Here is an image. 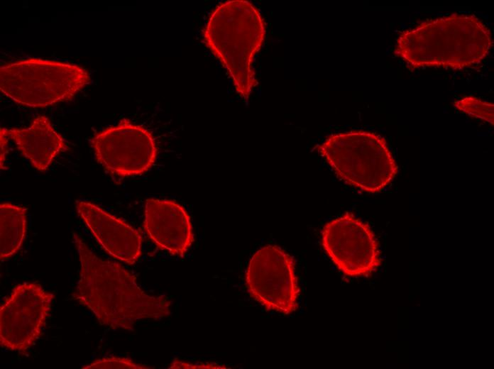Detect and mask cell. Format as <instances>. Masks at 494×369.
Here are the masks:
<instances>
[{
    "label": "cell",
    "mask_w": 494,
    "mask_h": 369,
    "mask_svg": "<svg viewBox=\"0 0 494 369\" xmlns=\"http://www.w3.org/2000/svg\"><path fill=\"white\" fill-rule=\"evenodd\" d=\"M493 45L490 30L474 15L453 13L421 23L399 35L395 54L411 67L463 69L481 62Z\"/></svg>",
    "instance_id": "7a4b0ae2"
},
{
    "label": "cell",
    "mask_w": 494,
    "mask_h": 369,
    "mask_svg": "<svg viewBox=\"0 0 494 369\" xmlns=\"http://www.w3.org/2000/svg\"><path fill=\"white\" fill-rule=\"evenodd\" d=\"M76 209L97 242L109 255L129 265L136 262L142 246V238L137 230L91 202L77 201Z\"/></svg>",
    "instance_id": "8fae6325"
},
{
    "label": "cell",
    "mask_w": 494,
    "mask_h": 369,
    "mask_svg": "<svg viewBox=\"0 0 494 369\" xmlns=\"http://www.w3.org/2000/svg\"><path fill=\"white\" fill-rule=\"evenodd\" d=\"M322 245L337 268L349 277L369 276L381 263L378 242L370 226L351 213L325 224Z\"/></svg>",
    "instance_id": "52a82bcc"
},
{
    "label": "cell",
    "mask_w": 494,
    "mask_h": 369,
    "mask_svg": "<svg viewBox=\"0 0 494 369\" xmlns=\"http://www.w3.org/2000/svg\"><path fill=\"white\" fill-rule=\"evenodd\" d=\"M246 283L266 309L290 314L298 307L300 288L292 256L275 245L265 246L251 258Z\"/></svg>",
    "instance_id": "8992f818"
},
{
    "label": "cell",
    "mask_w": 494,
    "mask_h": 369,
    "mask_svg": "<svg viewBox=\"0 0 494 369\" xmlns=\"http://www.w3.org/2000/svg\"><path fill=\"white\" fill-rule=\"evenodd\" d=\"M144 214V228L160 248L181 256L192 245L190 217L180 204L168 199H148Z\"/></svg>",
    "instance_id": "30bf717a"
},
{
    "label": "cell",
    "mask_w": 494,
    "mask_h": 369,
    "mask_svg": "<svg viewBox=\"0 0 494 369\" xmlns=\"http://www.w3.org/2000/svg\"><path fill=\"white\" fill-rule=\"evenodd\" d=\"M170 368H225L219 364L212 363H191L180 360H174L170 365Z\"/></svg>",
    "instance_id": "2e32d148"
},
{
    "label": "cell",
    "mask_w": 494,
    "mask_h": 369,
    "mask_svg": "<svg viewBox=\"0 0 494 369\" xmlns=\"http://www.w3.org/2000/svg\"><path fill=\"white\" fill-rule=\"evenodd\" d=\"M0 135L10 138L21 154L39 171L46 170L53 159L68 146L63 137L45 116L35 117L27 128H0Z\"/></svg>",
    "instance_id": "7c38bea8"
},
{
    "label": "cell",
    "mask_w": 494,
    "mask_h": 369,
    "mask_svg": "<svg viewBox=\"0 0 494 369\" xmlns=\"http://www.w3.org/2000/svg\"><path fill=\"white\" fill-rule=\"evenodd\" d=\"M54 297L36 282L15 286L0 308L1 347L20 353L31 347L42 334Z\"/></svg>",
    "instance_id": "ba28073f"
},
{
    "label": "cell",
    "mask_w": 494,
    "mask_h": 369,
    "mask_svg": "<svg viewBox=\"0 0 494 369\" xmlns=\"http://www.w3.org/2000/svg\"><path fill=\"white\" fill-rule=\"evenodd\" d=\"M83 369L105 368H150L143 365L134 363L129 358L120 357H107L99 359L92 363L82 367Z\"/></svg>",
    "instance_id": "9a60e30c"
},
{
    "label": "cell",
    "mask_w": 494,
    "mask_h": 369,
    "mask_svg": "<svg viewBox=\"0 0 494 369\" xmlns=\"http://www.w3.org/2000/svg\"><path fill=\"white\" fill-rule=\"evenodd\" d=\"M96 159L112 175L133 176L148 171L157 157L152 133L126 119L98 133L92 140Z\"/></svg>",
    "instance_id": "9c48e42d"
},
{
    "label": "cell",
    "mask_w": 494,
    "mask_h": 369,
    "mask_svg": "<svg viewBox=\"0 0 494 369\" xmlns=\"http://www.w3.org/2000/svg\"><path fill=\"white\" fill-rule=\"evenodd\" d=\"M73 240L80 267L72 297L88 308L101 324L130 330L140 320L170 316L168 297L146 294L120 264L99 258L76 233Z\"/></svg>",
    "instance_id": "6da1fadb"
},
{
    "label": "cell",
    "mask_w": 494,
    "mask_h": 369,
    "mask_svg": "<svg viewBox=\"0 0 494 369\" xmlns=\"http://www.w3.org/2000/svg\"><path fill=\"white\" fill-rule=\"evenodd\" d=\"M317 151L341 180L366 192L382 191L397 173L385 138L370 131L331 134Z\"/></svg>",
    "instance_id": "277c9868"
},
{
    "label": "cell",
    "mask_w": 494,
    "mask_h": 369,
    "mask_svg": "<svg viewBox=\"0 0 494 369\" xmlns=\"http://www.w3.org/2000/svg\"><path fill=\"white\" fill-rule=\"evenodd\" d=\"M27 209L10 203L0 204V259L5 260L21 248L26 232Z\"/></svg>",
    "instance_id": "4fadbf2b"
},
{
    "label": "cell",
    "mask_w": 494,
    "mask_h": 369,
    "mask_svg": "<svg viewBox=\"0 0 494 369\" xmlns=\"http://www.w3.org/2000/svg\"><path fill=\"white\" fill-rule=\"evenodd\" d=\"M204 35L206 45L228 71L236 91L248 99L257 84L253 58L265 35L259 11L245 0L224 2L211 14Z\"/></svg>",
    "instance_id": "3957f363"
},
{
    "label": "cell",
    "mask_w": 494,
    "mask_h": 369,
    "mask_svg": "<svg viewBox=\"0 0 494 369\" xmlns=\"http://www.w3.org/2000/svg\"><path fill=\"white\" fill-rule=\"evenodd\" d=\"M455 108L469 116L481 119L493 126L494 104L470 96L464 97L454 103Z\"/></svg>",
    "instance_id": "5bb4252c"
},
{
    "label": "cell",
    "mask_w": 494,
    "mask_h": 369,
    "mask_svg": "<svg viewBox=\"0 0 494 369\" xmlns=\"http://www.w3.org/2000/svg\"><path fill=\"white\" fill-rule=\"evenodd\" d=\"M90 82L82 67L28 58L0 67V90L16 103L33 108L70 100Z\"/></svg>",
    "instance_id": "5b68a950"
}]
</instances>
